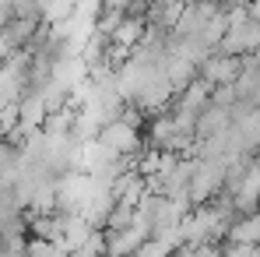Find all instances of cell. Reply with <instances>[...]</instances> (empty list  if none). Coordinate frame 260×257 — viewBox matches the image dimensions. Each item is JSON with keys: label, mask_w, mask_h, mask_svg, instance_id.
I'll return each mask as SVG.
<instances>
[{"label": "cell", "mask_w": 260, "mask_h": 257, "mask_svg": "<svg viewBox=\"0 0 260 257\" xmlns=\"http://www.w3.org/2000/svg\"><path fill=\"white\" fill-rule=\"evenodd\" d=\"M218 49L236 53V56L257 53V49H260V21L253 18V14H246V18H239V21H229V28H225V36H221Z\"/></svg>", "instance_id": "6da1fadb"}, {"label": "cell", "mask_w": 260, "mask_h": 257, "mask_svg": "<svg viewBox=\"0 0 260 257\" xmlns=\"http://www.w3.org/2000/svg\"><path fill=\"white\" fill-rule=\"evenodd\" d=\"M243 74V56H236V53H208L204 60H201V78L208 81V85H232L236 78Z\"/></svg>", "instance_id": "7a4b0ae2"}, {"label": "cell", "mask_w": 260, "mask_h": 257, "mask_svg": "<svg viewBox=\"0 0 260 257\" xmlns=\"http://www.w3.org/2000/svg\"><path fill=\"white\" fill-rule=\"evenodd\" d=\"M250 14H253V18L260 21V0H250Z\"/></svg>", "instance_id": "3957f363"}]
</instances>
